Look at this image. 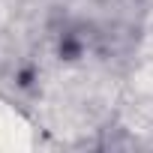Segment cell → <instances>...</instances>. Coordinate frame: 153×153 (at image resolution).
Masks as SVG:
<instances>
[{
	"label": "cell",
	"mask_w": 153,
	"mask_h": 153,
	"mask_svg": "<svg viewBox=\"0 0 153 153\" xmlns=\"http://www.w3.org/2000/svg\"><path fill=\"white\" fill-rule=\"evenodd\" d=\"M33 147V126L30 120L9 102L0 99V150L15 153V150H30Z\"/></svg>",
	"instance_id": "6da1fadb"
}]
</instances>
